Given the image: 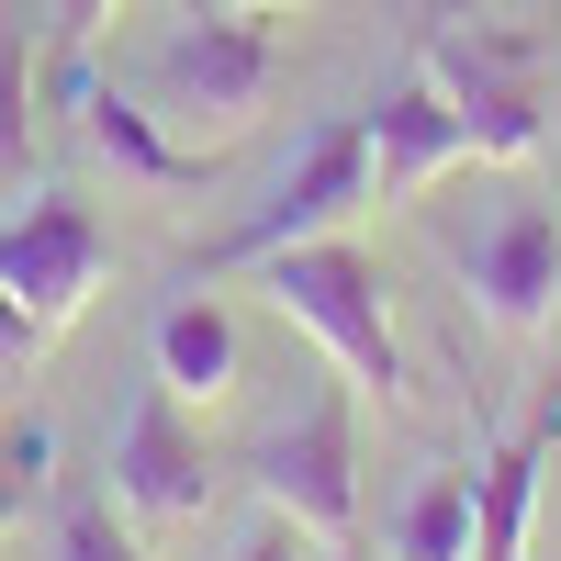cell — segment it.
Wrapping results in <instances>:
<instances>
[{
  "instance_id": "5bb4252c",
  "label": "cell",
  "mask_w": 561,
  "mask_h": 561,
  "mask_svg": "<svg viewBox=\"0 0 561 561\" xmlns=\"http://www.w3.org/2000/svg\"><path fill=\"white\" fill-rule=\"evenodd\" d=\"M34 158V45L23 23H0V180H23Z\"/></svg>"
},
{
  "instance_id": "52a82bcc",
  "label": "cell",
  "mask_w": 561,
  "mask_h": 561,
  "mask_svg": "<svg viewBox=\"0 0 561 561\" xmlns=\"http://www.w3.org/2000/svg\"><path fill=\"white\" fill-rule=\"evenodd\" d=\"M113 505L147 517V528H180V517L214 505V449H203L192 404H180L169 382H147L124 404V427H113Z\"/></svg>"
},
{
  "instance_id": "2e32d148",
  "label": "cell",
  "mask_w": 561,
  "mask_h": 561,
  "mask_svg": "<svg viewBox=\"0 0 561 561\" xmlns=\"http://www.w3.org/2000/svg\"><path fill=\"white\" fill-rule=\"evenodd\" d=\"M45 337H57V325H45V314H34V304L12 293V280H0V393H12L23 370L45 359Z\"/></svg>"
},
{
  "instance_id": "6da1fadb",
  "label": "cell",
  "mask_w": 561,
  "mask_h": 561,
  "mask_svg": "<svg viewBox=\"0 0 561 561\" xmlns=\"http://www.w3.org/2000/svg\"><path fill=\"white\" fill-rule=\"evenodd\" d=\"M259 293L293 314V325H304V337L348 370L370 404H404V393H415L404 337H393V304H382V270H370V248H359V237H304V248L259 259Z\"/></svg>"
},
{
  "instance_id": "9a60e30c",
  "label": "cell",
  "mask_w": 561,
  "mask_h": 561,
  "mask_svg": "<svg viewBox=\"0 0 561 561\" xmlns=\"http://www.w3.org/2000/svg\"><path fill=\"white\" fill-rule=\"evenodd\" d=\"M57 561H147V539L113 517V494H79L57 517Z\"/></svg>"
},
{
  "instance_id": "7a4b0ae2",
  "label": "cell",
  "mask_w": 561,
  "mask_h": 561,
  "mask_svg": "<svg viewBox=\"0 0 561 561\" xmlns=\"http://www.w3.org/2000/svg\"><path fill=\"white\" fill-rule=\"evenodd\" d=\"M415 57L438 68V90L460 102L472 124V158L483 169H528L550 147V102H539V45L528 34H494V23H460V0H438L427 23H415Z\"/></svg>"
},
{
  "instance_id": "5b68a950",
  "label": "cell",
  "mask_w": 561,
  "mask_h": 561,
  "mask_svg": "<svg viewBox=\"0 0 561 561\" xmlns=\"http://www.w3.org/2000/svg\"><path fill=\"white\" fill-rule=\"evenodd\" d=\"M248 483H259L270 517H293L325 561H359V427H348L337 393L280 415V427L248 449Z\"/></svg>"
},
{
  "instance_id": "30bf717a",
  "label": "cell",
  "mask_w": 561,
  "mask_h": 561,
  "mask_svg": "<svg viewBox=\"0 0 561 561\" xmlns=\"http://www.w3.org/2000/svg\"><path fill=\"white\" fill-rule=\"evenodd\" d=\"M359 124H370V169H382V203L427 192V180H449V169H472V124H460V102L438 90V68H427V57H404V68L382 79V102H370Z\"/></svg>"
},
{
  "instance_id": "3957f363",
  "label": "cell",
  "mask_w": 561,
  "mask_h": 561,
  "mask_svg": "<svg viewBox=\"0 0 561 561\" xmlns=\"http://www.w3.org/2000/svg\"><path fill=\"white\" fill-rule=\"evenodd\" d=\"M382 203V169H370V124L359 113H337V124H314L304 135V158H293V180H280V192L248 214V225H225V237L180 270V280H214L225 270H259V259H280V248H304V237H348V225Z\"/></svg>"
},
{
  "instance_id": "4fadbf2b",
  "label": "cell",
  "mask_w": 561,
  "mask_h": 561,
  "mask_svg": "<svg viewBox=\"0 0 561 561\" xmlns=\"http://www.w3.org/2000/svg\"><path fill=\"white\" fill-rule=\"evenodd\" d=\"M472 528H483V472H427L393 517V561H472Z\"/></svg>"
},
{
  "instance_id": "7c38bea8",
  "label": "cell",
  "mask_w": 561,
  "mask_h": 561,
  "mask_svg": "<svg viewBox=\"0 0 561 561\" xmlns=\"http://www.w3.org/2000/svg\"><path fill=\"white\" fill-rule=\"evenodd\" d=\"M158 382L180 404H225V393H237V314H225L203 280L158 314Z\"/></svg>"
},
{
  "instance_id": "ac0fdd59",
  "label": "cell",
  "mask_w": 561,
  "mask_h": 561,
  "mask_svg": "<svg viewBox=\"0 0 561 561\" xmlns=\"http://www.w3.org/2000/svg\"><path fill=\"white\" fill-rule=\"evenodd\" d=\"M237 561H325V550H314V539H304L293 517H259V539H248Z\"/></svg>"
},
{
  "instance_id": "9c48e42d",
  "label": "cell",
  "mask_w": 561,
  "mask_h": 561,
  "mask_svg": "<svg viewBox=\"0 0 561 561\" xmlns=\"http://www.w3.org/2000/svg\"><path fill=\"white\" fill-rule=\"evenodd\" d=\"M68 113H79V135H90V158H113V180H135V192H203V180L225 169V147H180L147 90L90 79V57L68 68Z\"/></svg>"
},
{
  "instance_id": "8fae6325",
  "label": "cell",
  "mask_w": 561,
  "mask_h": 561,
  "mask_svg": "<svg viewBox=\"0 0 561 561\" xmlns=\"http://www.w3.org/2000/svg\"><path fill=\"white\" fill-rule=\"evenodd\" d=\"M561 449V382L539 393V415L483 460V528H472V561H528V517H539V472Z\"/></svg>"
},
{
  "instance_id": "277c9868",
  "label": "cell",
  "mask_w": 561,
  "mask_h": 561,
  "mask_svg": "<svg viewBox=\"0 0 561 561\" xmlns=\"http://www.w3.org/2000/svg\"><path fill=\"white\" fill-rule=\"evenodd\" d=\"M280 90V45L259 34V12H192L158 57H147V102L158 124H192V147H225V135H248Z\"/></svg>"
},
{
  "instance_id": "e0dca14e",
  "label": "cell",
  "mask_w": 561,
  "mask_h": 561,
  "mask_svg": "<svg viewBox=\"0 0 561 561\" xmlns=\"http://www.w3.org/2000/svg\"><path fill=\"white\" fill-rule=\"evenodd\" d=\"M113 12H124V0H57V57L79 68L90 45H102V23H113Z\"/></svg>"
},
{
  "instance_id": "d6986e66",
  "label": "cell",
  "mask_w": 561,
  "mask_h": 561,
  "mask_svg": "<svg viewBox=\"0 0 561 561\" xmlns=\"http://www.w3.org/2000/svg\"><path fill=\"white\" fill-rule=\"evenodd\" d=\"M237 12H293V0H237Z\"/></svg>"
},
{
  "instance_id": "8992f818",
  "label": "cell",
  "mask_w": 561,
  "mask_h": 561,
  "mask_svg": "<svg viewBox=\"0 0 561 561\" xmlns=\"http://www.w3.org/2000/svg\"><path fill=\"white\" fill-rule=\"evenodd\" d=\"M449 270H460L472 314L505 348H539L550 314H561V214L550 203H505L494 225H472V237L449 248Z\"/></svg>"
},
{
  "instance_id": "ba28073f",
  "label": "cell",
  "mask_w": 561,
  "mask_h": 561,
  "mask_svg": "<svg viewBox=\"0 0 561 561\" xmlns=\"http://www.w3.org/2000/svg\"><path fill=\"white\" fill-rule=\"evenodd\" d=\"M102 270H113V237H102V214H90V192H34L0 225V280H12L45 325H68L102 293Z\"/></svg>"
}]
</instances>
